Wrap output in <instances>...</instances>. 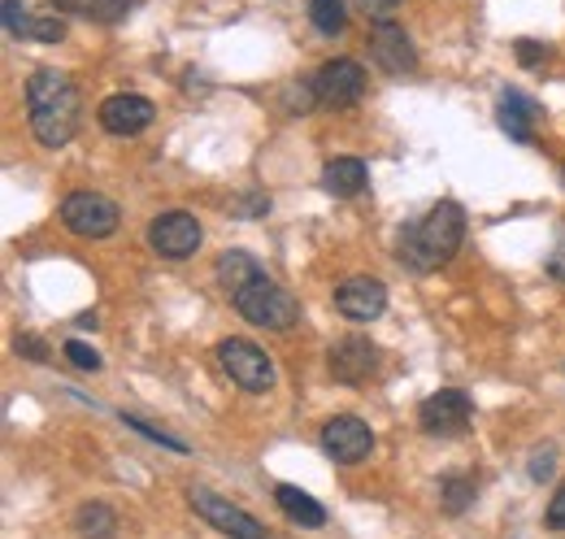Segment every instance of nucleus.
I'll use <instances>...</instances> for the list:
<instances>
[{
    "instance_id": "19",
    "label": "nucleus",
    "mask_w": 565,
    "mask_h": 539,
    "mask_svg": "<svg viewBox=\"0 0 565 539\" xmlns=\"http://www.w3.org/2000/svg\"><path fill=\"white\" fill-rule=\"evenodd\" d=\"M75 527H79V536H83V539H113L117 514H113L110 505L92 501V505H83V509L75 514Z\"/></svg>"
},
{
    "instance_id": "2",
    "label": "nucleus",
    "mask_w": 565,
    "mask_h": 539,
    "mask_svg": "<svg viewBox=\"0 0 565 539\" xmlns=\"http://www.w3.org/2000/svg\"><path fill=\"white\" fill-rule=\"evenodd\" d=\"M461 239H465V214H461V205L456 201H440L422 222H414L400 235V261L409 270H418V274L440 270V266H449L452 257H456Z\"/></svg>"
},
{
    "instance_id": "7",
    "label": "nucleus",
    "mask_w": 565,
    "mask_h": 539,
    "mask_svg": "<svg viewBox=\"0 0 565 539\" xmlns=\"http://www.w3.org/2000/svg\"><path fill=\"white\" fill-rule=\"evenodd\" d=\"M314 92H318V105L327 109H348L365 97V70L352 61V57H331L323 61V70L314 75Z\"/></svg>"
},
{
    "instance_id": "10",
    "label": "nucleus",
    "mask_w": 565,
    "mask_h": 539,
    "mask_svg": "<svg viewBox=\"0 0 565 539\" xmlns=\"http://www.w3.org/2000/svg\"><path fill=\"white\" fill-rule=\"evenodd\" d=\"M336 310L352 323H374L387 310V288L374 274H352L336 288Z\"/></svg>"
},
{
    "instance_id": "4",
    "label": "nucleus",
    "mask_w": 565,
    "mask_h": 539,
    "mask_svg": "<svg viewBox=\"0 0 565 539\" xmlns=\"http://www.w3.org/2000/svg\"><path fill=\"white\" fill-rule=\"evenodd\" d=\"M218 361H223V370L230 374V383L244 388V392H252V396H261V392L274 388V361L252 339H223L218 344Z\"/></svg>"
},
{
    "instance_id": "13",
    "label": "nucleus",
    "mask_w": 565,
    "mask_h": 539,
    "mask_svg": "<svg viewBox=\"0 0 565 539\" xmlns=\"http://www.w3.org/2000/svg\"><path fill=\"white\" fill-rule=\"evenodd\" d=\"M370 57L383 75H409L418 66L414 57V44L409 35L396 26V22H374V35H370Z\"/></svg>"
},
{
    "instance_id": "27",
    "label": "nucleus",
    "mask_w": 565,
    "mask_h": 539,
    "mask_svg": "<svg viewBox=\"0 0 565 539\" xmlns=\"http://www.w3.org/2000/svg\"><path fill=\"white\" fill-rule=\"evenodd\" d=\"M13 348H18V357H26V361H44V357H48V344H44L39 335H18Z\"/></svg>"
},
{
    "instance_id": "9",
    "label": "nucleus",
    "mask_w": 565,
    "mask_h": 539,
    "mask_svg": "<svg viewBox=\"0 0 565 539\" xmlns=\"http://www.w3.org/2000/svg\"><path fill=\"white\" fill-rule=\"evenodd\" d=\"M470 418H474V405L456 388H444V392H436L418 405V423L427 435H461L470 427Z\"/></svg>"
},
{
    "instance_id": "16",
    "label": "nucleus",
    "mask_w": 565,
    "mask_h": 539,
    "mask_svg": "<svg viewBox=\"0 0 565 539\" xmlns=\"http://www.w3.org/2000/svg\"><path fill=\"white\" fill-rule=\"evenodd\" d=\"M274 501H279V509H283L292 523H301V527H309V531H318V527L327 523V509H323L309 492H301V487H292V483H279V487H274Z\"/></svg>"
},
{
    "instance_id": "26",
    "label": "nucleus",
    "mask_w": 565,
    "mask_h": 539,
    "mask_svg": "<svg viewBox=\"0 0 565 539\" xmlns=\"http://www.w3.org/2000/svg\"><path fill=\"white\" fill-rule=\"evenodd\" d=\"M131 431H139V435H148L152 443H166V448H174V452H188V443L183 439H174V435H166V431H157V427H148L144 418H122Z\"/></svg>"
},
{
    "instance_id": "8",
    "label": "nucleus",
    "mask_w": 565,
    "mask_h": 539,
    "mask_svg": "<svg viewBox=\"0 0 565 539\" xmlns=\"http://www.w3.org/2000/svg\"><path fill=\"white\" fill-rule=\"evenodd\" d=\"M192 509H196L210 527H218V531L230 539H265V527H261L252 514H244L239 505H230L226 496H218V492L192 487Z\"/></svg>"
},
{
    "instance_id": "15",
    "label": "nucleus",
    "mask_w": 565,
    "mask_h": 539,
    "mask_svg": "<svg viewBox=\"0 0 565 539\" xmlns=\"http://www.w3.org/2000/svg\"><path fill=\"white\" fill-rule=\"evenodd\" d=\"M535 101L531 97H522V92H505L500 97V126H505V135L509 139H518V144H531L535 139Z\"/></svg>"
},
{
    "instance_id": "21",
    "label": "nucleus",
    "mask_w": 565,
    "mask_h": 539,
    "mask_svg": "<svg viewBox=\"0 0 565 539\" xmlns=\"http://www.w3.org/2000/svg\"><path fill=\"white\" fill-rule=\"evenodd\" d=\"M440 505H444L449 514H465V509L474 505V479H465V474H449V479L440 483Z\"/></svg>"
},
{
    "instance_id": "29",
    "label": "nucleus",
    "mask_w": 565,
    "mask_h": 539,
    "mask_svg": "<svg viewBox=\"0 0 565 539\" xmlns=\"http://www.w3.org/2000/svg\"><path fill=\"white\" fill-rule=\"evenodd\" d=\"M549 527H557V531H565V483L553 492V505H549Z\"/></svg>"
},
{
    "instance_id": "23",
    "label": "nucleus",
    "mask_w": 565,
    "mask_h": 539,
    "mask_svg": "<svg viewBox=\"0 0 565 539\" xmlns=\"http://www.w3.org/2000/svg\"><path fill=\"white\" fill-rule=\"evenodd\" d=\"M26 40H39V44H57L66 40V22L57 13H44V18H31V35Z\"/></svg>"
},
{
    "instance_id": "6",
    "label": "nucleus",
    "mask_w": 565,
    "mask_h": 539,
    "mask_svg": "<svg viewBox=\"0 0 565 539\" xmlns=\"http://www.w3.org/2000/svg\"><path fill=\"white\" fill-rule=\"evenodd\" d=\"M148 244L157 257L166 261H183L201 248V222L188 214V210H170V214H157L148 222Z\"/></svg>"
},
{
    "instance_id": "3",
    "label": "nucleus",
    "mask_w": 565,
    "mask_h": 539,
    "mask_svg": "<svg viewBox=\"0 0 565 539\" xmlns=\"http://www.w3.org/2000/svg\"><path fill=\"white\" fill-rule=\"evenodd\" d=\"M230 301H235V310H239L244 323L265 326V330H287V326H296V318H301L296 296H292L287 288H279L270 274H257V279L244 283Z\"/></svg>"
},
{
    "instance_id": "11",
    "label": "nucleus",
    "mask_w": 565,
    "mask_h": 539,
    "mask_svg": "<svg viewBox=\"0 0 565 539\" xmlns=\"http://www.w3.org/2000/svg\"><path fill=\"white\" fill-rule=\"evenodd\" d=\"M323 448H327V457L339 461V465H357V461H365V457L374 452V435H370V427H365L361 418L336 414V418L323 427Z\"/></svg>"
},
{
    "instance_id": "28",
    "label": "nucleus",
    "mask_w": 565,
    "mask_h": 539,
    "mask_svg": "<svg viewBox=\"0 0 565 539\" xmlns=\"http://www.w3.org/2000/svg\"><path fill=\"white\" fill-rule=\"evenodd\" d=\"M553 465H557V452H553V448H540V452L531 457V479L544 483V479L553 474Z\"/></svg>"
},
{
    "instance_id": "30",
    "label": "nucleus",
    "mask_w": 565,
    "mask_h": 539,
    "mask_svg": "<svg viewBox=\"0 0 565 539\" xmlns=\"http://www.w3.org/2000/svg\"><path fill=\"white\" fill-rule=\"evenodd\" d=\"M549 274H553V279H562V283H565V231L557 235V248L549 252Z\"/></svg>"
},
{
    "instance_id": "18",
    "label": "nucleus",
    "mask_w": 565,
    "mask_h": 539,
    "mask_svg": "<svg viewBox=\"0 0 565 539\" xmlns=\"http://www.w3.org/2000/svg\"><path fill=\"white\" fill-rule=\"evenodd\" d=\"M214 274H218V283H223L226 292L235 296L244 283H252L257 274H265L261 266H257V257H248V252H239V248H230L218 257V266H214Z\"/></svg>"
},
{
    "instance_id": "1",
    "label": "nucleus",
    "mask_w": 565,
    "mask_h": 539,
    "mask_svg": "<svg viewBox=\"0 0 565 539\" xmlns=\"http://www.w3.org/2000/svg\"><path fill=\"white\" fill-rule=\"evenodd\" d=\"M26 117L44 148L70 144L79 131V117H83V97H79L75 79L61 70H48V66L35 70L26 79Z\"/></svg>"
},
{
    "instance_id": "5",
    "label": "nucleus",
    "mask_w": 565,
    "mask_h": 539,
    "mask_svg": "<svg viewBox=\"0 0 565 539\" xmlns=\"http://www.w3.org/2000/svg\"><path fill=\"white\" fill-rule=\"evenodd\" d=\"M61 222L79 239H105V235L117 231L122 214H117V205H113L110 196H101V192H70L61 201Z\"/></svg>"
},
{
    "instance_id": "31",
    "label": "nucleus",
    "mask_w": 565,
    "mask_h": 539,
    "mask_svg": "<svg viewBox=\"0 0 565 539\" xmlns=\"http://www.w3.org/2000/svg\"><path fill=\"white\" fill-rule=\"evenodd\" d=\"M518 61H522V66H535V61H544V44L518 40Z\"/></svg>"
},
{
    "instance_id": "12",
    "label": "nucleus",
    "mask_w": 565,
    "mask_h": 539,
    "mask_svg": "<svg viewBox=\"0 0 565 539\" xmlns=\"http://www.w3.org/2000/svg\"><path fill=\"white\" fill-rule=\"evenodd\" d=\"M374 370H378V348H374L365 335H343L339 344H331V374H336L339 383L357 388V383H365Z\"/></svg>"
},
{
    "instance_id": "25",
    "label": "nucleus",
    "mask_w": 565,
    "mask_h": 539,
    "mask_svg": "<svg viewBox=\"0 0 565 539\" xmlns=\"http://www.w3.org/2000/svg\"><path fill=\"white\" fill-rule=\"evenodd\" d=\"M4 31L13 40H26L31 35V13L22 9V0H4Z\"/></svg>"
},
{
    "instance_id": "14",
    "label": "nucleus",
    "mask_w": 565,
    "mask_h": 539,
    "mask_svg": "<svg viewBox=\"0 0 565 539\" xmlns=\"http://www.w3.org/2000/svg\"><path fill=\"white\" fill-rule=\"evenodd\" d=\"M97 113H101V126H105L110 135H139V131L152 126V117H157L152 101H148V97H135V92H117V97H110Z\"/></svg>"
},
{
    "instance_id": "24",
    "label": "nucleus",
    "mask_w": 565,
    "mask_h": 539,
    "mask_svg": "<svg viewBox=\"0 0 565 539\" xmlns=\"http://www.w3.org/2000/svg\"><path fill=\"white\" fill-rule=\"evenodd\" d=\"M61 352H66L70 366H79V370H101V352H97L92 344H83V339H66Z\"/></svg>"
},
{
    "instance_id": "32",
    "label": "nucleus",
    "mask_w": 565,
    "mask_h": 539,
    "mask_svg": "<svg viewBox=\"0 0 565 539\" xmlns=\"http://www.w3.org/2000/svg\"><path fill=\"white\" fill-rule=\"evenodd\" d=\"M396 4H400V0H396Z\"/></svg>"
},
{
    "instance_id": "22",
    "label": "nucleus",
    "mask_w": 565,
    "mask_h": 539,
    "mask_svg": "<svg viewBox=\"0 0 565 539\" xmlns=\"http://www.w3.org/2000/svg\"><path fill=\"white\" fill-rule=\"evenodd\" d=\"M309 18L323 35H339L348 22V9H343V0H309Z\"/></svg>"
},
{
    "instance_id": "20",
    "label": "nucleus",
    "mask_w": 565,
    "mask_h": 539,
    "mask_svg": "<svg viewBox=\"0 0 565 539\" xmlns=\"http://www.w3.org/2000/svg\"><path fill=\"white\" fill-rule=\"evenodd\" d=\"M53 4L66 9V13L92 18V22H117V18H126V9H131V0H53Z\"/></svg>"
},
{
    "instance_id": "17",
    "label": "nucleus",
    "mask_w": 565,
    "mask_h": 539,
    "mask_svg": "<svg viewBox=\"0 0 565 539\" xmlns=\"http://www.w3.org/2000/svg\"><path fill=\"white\" fill-rule=\"evenodd\" d=\"M365 179H370L365 161H357V157H336V161L323 166V188L331 196H357L365 188Z\"/></svg>"
}]
</instances>
